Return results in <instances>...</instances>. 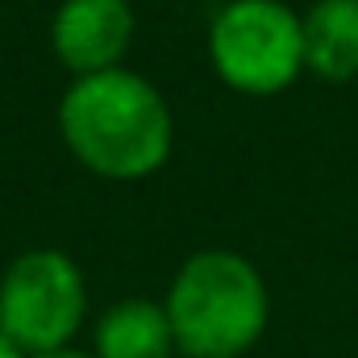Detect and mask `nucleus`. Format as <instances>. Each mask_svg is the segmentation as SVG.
Listing matches in <instances>:
<instances>
[{
    "label": "nucleus",
    "instance_id": "7ed1b4c3",
    "mask_svg": "<svg viewBox=\"0 0 358 358\" xmlns=\"http://www.w3.org/2000/svg\"><path fill=\"white\" fill-rule=\"evenodd\" d=\"M208 59L234 92L275 96L304 71L300 17L279 0H229L208 25Z\"/></svg>",
    "mask_w": 358,
    "mask_h": 358
},
{
    "label": "nucleus",
    "instance_id": "6e6552de",
    "mask_svg": "<svg viewBox=\"0 0 358 358\" xmlns=\"http://www.w3.org/2000/svg\"><path fill=\"white\" fill-rule=\"evenodd\" d=\"M25 358H96V355H84L76 346H59V350H42V355H25Z\"/></svg>",
    "mask_w": 358,
    "mask_h": 358
},
{
    "label": "nucleus",
    "instance_id": "f03ea898",
    "mask_svg": "<svg viewBox=\"0 0 358 358\" xmlns=\"http://www.w3.org/2000/svg\"><path fill=\"white\" fill-rule=\"evenodd\" d=\"M163 308L183 358H242L271 317L263 275L234 250L192 255L176 271Z\"/></svg>",
    "mask_w": 358,
    "mask_h": 358
},
{
    "label": "nucleus",
    "instance_id": "1a4fd4ad",
    "mask_svg": "<svg viewBox=\"0 0 358 358\" xmlns=\"http://www.w3.org/2000/svg\"><path fill=\"white\" fill-rule=\"evenodd\" d=\"M0 358H25V355H21V350H17V346H13V342L0 334Z\"/></svg>",
    "mask_w": 358,
    "mask_h": 358
},
{
    "label": "nucleus",
    "instance_id": "0eeeda50",
    "mask_svg": "<svg viewBox=\"0 0 358 358\" xmlns=\"http://www.w3.org/2000/svg\"><path fill=\"white\" fill-rule=\"evenodd\" d=\"M304 67L329 84L358 76V0H317L304 17Z\"/></svg>",
    "mask_w": 358,
    "mask_h": 358
},
{
    "label": "nucleus",
    "instance_id": "f257e3e1",
    "mask_svg": "<svg viewBox=\"0 0 358 358\" xmlns=\"http://www.w3.org/2000/svg\"><path fill=\"white\" fill-rule=\"evenodd\" d=\"M59 129L67 150L100 179H146L176 146L171 104L146 76L113 67L80 76L63 92Z\"/></svg>",
    "mask_w": 358,
    "mask_h": 358
},
{
    "label": "nucleus",
    "instance_id": "20e7f679",
    "mask_svg": "<svg viewBox=\"0 0 358 358\" xmlns=\"http://www.w3.org/2000/svg\"><path fill=\"white\" fill-rule=\"evenodd\" d=\"M88 313V287L71 255L25 250L0 275V334L21 355L71 346Z\"/></svg>",
    "mask_w": 358,
    "mask_h": 358
},
{
    "label": "nucleus",
    "instance_id": "39448f33",
    "mask_svg": "<svg viewBox=\"0 0 358 358\" xmlns=\"http://www.w3.org/2000/svg\"><path fill=\"white\" fill-rule=\"evenodd\" d=\"M129 42H134L129 0H63L55 8L50 50L76 80L121 67Z\"/></svg>",
    "mask_w": 358,
    "mask_h": 358
},
{
    "label": "nucleus",
    "instance_id": "423d86ee",
    "mask_svg": "<svg viewBox=\"0 0 358 358\" xmlns=\"http://www.w3.org/2000/svg\"><path fill=\"white\" fill-rule=\"evenodd\" d=\"M176 334L167 308L146 296L117 300L96 321V358H171Z\"/></svg>",
    "mask_w": 358,
    "mask_h": 358
}]
</instances>
